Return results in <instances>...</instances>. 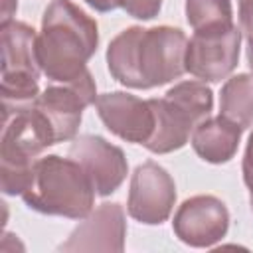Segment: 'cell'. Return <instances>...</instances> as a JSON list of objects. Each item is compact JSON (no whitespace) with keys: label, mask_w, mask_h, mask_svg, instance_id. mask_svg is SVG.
<instances>
[{"label":"cell","mask_w":253,"mask_h":253,"mask_svg":"<svg viewBox=\"0 0 253 253\" xmlns=\"http://www.w3.org/2000/svg\"><path fill=\"white\" fill-rule=\"evenodd\" d=\"M188 38L180 28L130 26L115 36L107 47L111 75L130 89H152L186 73Z\"/></svg>","instance_id":"6da1fadb"},{"label":"cell","mask_w":253,"mask_h":253,"mask_svg":"<svg viewBox=\"0 0 253 253\" xmlns=\"http://www.w3.org/2000/svg\"><path fill=\"white\" fill-rule=\"evenodd\" d=\"M99 45L97 22L71 0H51L42 16L36 49L42 73L51 83H73L89 73Z\"/></svg>","instance_id":"7a4b0ae2"},{"label":"cell","mask_w":253,"mask_h":253,"mask_svg":"<svg viewBox=\"0 0 253 253\" xmlns=\"http://www.w3.org/2000/svg\"><path fill=\"white\" fill-rule=\"evenodd\" d=\"M95 196V186L77 160L47 154L36 160L22 200L45 215L83 219L93 211Z\"/></svg>","instance_id":"3957f363"},{"label":"cell","mask_w":253,"mask_h":253,"mask_svg":"<svg viewBox=\"0 0 253 253\" xmlns=\"http://www.w3.org/2000/svg\"><path fill=\"white\" fill-rule=\"evenodd\" d=\"M2 138H0V182L6 196H22L30 184L32 168L40 154L55 142V134L36 107L30 105L2 107Z\"/></svg>","instance_id":"277c9868"},{"label":"cell","mask_w":253,"mask_h":253,"mask_svg":"<svg viewBox=\"0 0 253 253\" xmlns=\"http://www.w3.org/2000/svg\"><path fill=\"white\" fill-rule=\"evenodd\" d=\"M156 125L150 140L144 144L154 154H168L182 148L194 128L210 117L213 93L204 81H180L166 91L162 99H150Z\"/></svg>","instance_id":"5b68a950"},{"label":"cell","mask_w":253,"mask_h":253,"mask_svg":"<svg viewBox=\"0 0 253 253\" xmlns=\"http://www.w3.org/2000/svg\"><path fill=\"white\" fill-rule=\"evenodd\" d=\"M38 34L24 22H8L0 26L2 43V107L30 105L40 95V61L36 49Z\"/></svg>","instance_id":"8992f818"},{"label":"cell","mask_w":253,"mask_h":253,"mask_svg":"<svg viewBox=\"0 0 253 253\" xmlns=\"http://www.w3.org/2000/svg\"><path fill=\"white\" fill-rule=\"evenodd\" d=\"M239 45L237 26L194 32L186 47V71L204 83H217L237 67Z\"/></svg>","instance_id":"52a82bcc"},{"label":"cell","mask_w":253,"mask_h":253,"mask_svg":"<svg viewBox=\"0 0 253 253\" xmlns=\"http://www.w3.org/2000/svg\"><path fill=\"white\" fill-rule=\"evenodd\" d=\"M97 87L93 81L91 71L73 81V83H53L47 85L36 99V107L43 113V117L47 119L53 134H55V142H65V140H73L81 119H83V111L85 107L93 105L97 101Z\"/></svg>","instance_id":"ba28073f"},{"label":"cell","mask_w":253,"mask_h":253,"mask_svg":"<svg viewBox=\"0 0 253 253\" xmlns=\"http://www.w3.org/2000/svg\"><path fill=\"white\" fill-rule=\"evenodd\" d=\"M174 204L176 184L166 168L154 160L138 164L130 176L126 200L128 215L144 225H160L170 217Z\"/></svg>","instance_id":"9c48e42d"},{"label":"cell","mask_w":253,"mask_h":253,"mask_svg":"<svg viewBox=\"0 0 253 253\" xmlns=\"http://www.w3.org/2000/svg\"><path fill=\"white\" fill-rule=\"evenodd\" d=\"M229 227V211L215 196H194L178 206L172 229L190 247H211L219 243Z\"/></svg>","instance_id":"30bf717a"},{"label":"cell","mask_w":253,"mask_h":253,"mask_svg":"<svg viewBox=\"0 0 253 253\" xmlns=\"http://www.w3.org/2000/svg\"><path fill=\"white\" fill-rule=\"evenodd\" d=\"M103 125L119 138L132 144H146L154 132L156 117L150 99H140L125 91L103 93L95 101Z\"/></svg>","instance_id":"8fae6325"},{"label":"cell","mask_w":253,"mask_h":253,"mask_svg":"<svg viewBox=\"0 0 253 253\" xmlns=\"http://www.w3.org/2000/svg\"><path fill=\"white\" fill-rule=\"evenodd\" d=\"M69 158L77 160L89 174L97 196H111L117 192L128 174L125 152L99 134H83L73 138Z\"/></svg>","instance_id":"7c38bea8"},{"label":"cell","mask_w":253,"mask_h":253,"mask_svg":"<svg viewBox=\"0 0 253 253\" xmlns=\"http://www.w3.org/2000/svg\"><path fill=\"white\" fill-rule=\"evenodd\" d=\"M126 219L125 210L117 202H105L91 211L69 233L67 241L59 245V251H111L121 253L125 249Z\"/></svg>","instance_id":"4fadbf2b"},{"label":"cell","mask_w":253,"mask_h":253,"mask_svg":"<svg viewBox=\"0 0 253 253\" xmlns=\"http://www.w3.org/2000/svg\"><path fill=\"white\" fill-rule=\"evenodd\" d=\"M243 128L225 117H208L204 119L192 132V148L196 154L210 164H225L229 162L241 140Z\"/></svg>","instance_id":"5bb4252c"},{"label":"cell","mask_w":253,"mask_h":253,"mask_svg":"<svg viewBox=\"0 0 253 253\" xmlns=\"http://www.w3.org/2000/svg\"><path fill=\"white\" fill-rule=\"evenodd\" d=\"M219 115L243 130L253 125V75L239 73L223 83L219 93Z\"/></svg>","instance_id":"9a60e30c"},{"label":"cell","mask_w":253,"mask_h":253,"mask_svg":"<svg viewBox=\"0 0 253 253\" xmlns=\"http://www.w3.org/2000/svg\"><path fill=\"white\" fill-rule=\"evenodd\" d=\"M186 20L194 32L233 26L231 0H186Z\"/></svg>","instance_id":"2e32d148"},{"label":"cell","mask_w":253,"mask_h":253,"mask_svg":"<svg viewBox=\"0 0 253 253\" xmlns=\"http://www.w3.org/2000/svg\"><path fill=\"white\" fill-rule=\"evenodd\" d=\"M119 8H123L130 18L152 20L158 16L162 0H119Z\"/></svg>","instance_id":"e0dca14e"},{"label":"cell","mask_w":253,"mask_h":253,"mask_svg":"<svg viewBox=\"0 0 253 253\" xmlns=\"http://www.w3.org/2000/svg\"><path fill=\"white\" fill-rule=\"evenodd\" d=\"M239 26L247 43H253V0H239Z\"/></svg>","instance_id":"ac0fdd59"},{"label":"cell","mask_w":253,"mask_h":253,"mask_svg":"<svg viewBox=\"0 0 253 253\" xmlns=\"http://www.w3.org/2000/svg\"><path fill=\"white\" fill-rule=\"evenodd\" d=\"M243 182L249 190V196H253V130L249 134V140H247V148H245V154H243Z\"/></svg>","instance_id":"d6986e66"},{"label":"cell","mask_w":253,"mask_h":253,"mask_svg":"<svg viewBox=\"0 0 253 253\" xmlns=\"http://www.w3.org/2000/svg\"><path fill=\"white\" fill-rule=\"evenodd\" d=\"M97 12H111L119 8V0H85Z\"/></svg>","instance_id":"ffe728a7"},{"label":"cell","mask_w":253,"mask_h":253,"mask_svg":"<svg viewBox=\"0 0 253 253\" xmlns=\"http://www.w3.org/2000/svg\"><path fill=\"white\" fill-rule=\"evenodd\" d=\"M18 6V0H4V8H2V24H8L12 22V12L16 10ZM0 24V26H2Z\"/></svg>","instance_id":"44dd1931"},{"label":"cell","mask_w":253,"mask_h":253,"mask_svg":"<svg viewBox=\"0 0 253 253\" xmlns=\"http://www.w3.org/2000/svg\"><path fill=\"white\" fill-rule=\"evenodd\" d=\"M247 63H249V69L253 71V43H247Z\"/></svg>","instance_id":"7402d4cb"},{"label":"cell","mask_w":253,"mask_h":253,"mask_svg":"<svg viewBox=\"0 0 253 253\" xmlns=\"http://www.w3.org/2000/svg\"><path fill=\"white\" fill-rule=\"evenodd\" d=\"M249 204H251V210H253V196H249Z\"/></svg>","instance_id":"603a6c76"}]
</instances>
